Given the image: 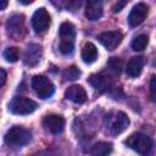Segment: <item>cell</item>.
Masks as SVG:
<instances>
[{
	"label": "cell",
	"instance_id": "6da1fadb",
	"mask_svg": "<svg viewBox=\"0 0 156 156\" xmlns=\"http://www.w3.org/2000/svg\"><path fill=\"white\" fill-rule=\"evenodd\" d=\"M61 41H60V51L63 55H69L72 54L74 49V38H76V27L69 23V22H63L60 26L58 30Z\"/></svg>",
	"mask_w": 156,
	"mask_h": 156
},
{
	"label": "cell",
	"instance_id": "7a4b0ae2",
	"mask_svg": "<svg viewBox=\"0 0 156 156\" xmlns=\"http://www.w3.org/2000/svg\"><path fill=\"white\" fill-rule=\"evenodd\" d=\"M105 123H106L107 130L111 134L117 135L127 129V127L129 126V118L122 111L110 112L105 118Z\"/></svg>",
	"mask_w": 156,
	"mask_h": 156
},
{
	"label": "cell",
	"instance_id": "3957f363",
	"mask_svg": "<svg viewBox=\"0 0 156 156\" xmlns=\"http://www.w3.org/2000/svg\"><path fill=\"white\" fill-rule=\"evenodd\" d=\"M32 139V134L28 129L21 127V126H13L12 128H10L5 136L4 140L7 145L10 146H22L26 145Z\"/></svg>",
	"mask_w": 156,
	"mask_h": 156
},
{
	"label": "cell",
	"instance_id": "277c9868",
	"mask_svg": "<svg viewBox=\"0 0 156 156\" xmlns=\"http://www.w3.org/2000/svg\"><path fill=\"white\" fill-rule=\"evenodd\" d=\"M126 144L140 155H147L152 149L151 138L143 133H133L132 135H129Z\"/></svg>",
	"mask_w": 156,
	"mask_h": 156
},
{
	"label": "cell",
	"instance_id": "5b68a950",
	"mask_svg": "<svg viewBox=\"0 0 156 156\" xmlns=\"http://www.w3.org/2000/svg\"><path fill=\"white\" fill-rule=\"evenodd\" d=\"M32 87L40 99H49L55 93V85L45 76H34L32 79Z\"/></svg>",
	"mask_w": 156,
	"mask_h": 156
},
{
	"label": "cell",
	"instance_id": "8992f818",
	"mask_svg": "<svg viewBox=\"0 0 156 156\" xmlns=\"http://www.w3.org/2000/svg\"><path fill=\"white\" fill-rule=\"evenodd\" d=\"M37 102L26 96H15L10 102V111L15 115H29L37 108Z\"/></svg>",
	"mask_w": 156,
	"mask_h": 156
},
{
	"label": "cell",
	"instance_id": "52a82bcc",
	"mask_svg": "<svg viewBox=\"0 0 156 156\" xmlns=\"http://www.w3.org/2000/svg\"><path fill=\"white\" fill-rule=\"evenodd\" d=\"M7 34L13 38L15 40H20L26 34V27H24V17L22 15H13L9 18L6 23Z\"/></svg>",
	"mask_w": 156,
	"mask_h": 156
},
{
	"label": "cell",
	"instance_id": "ba28073f",
	"mask_svg": "<svg viewBox=\"0 0 156 156\" xmlns=\"http://www.w3.org/2000/svg\"><path fill=\"white\" fill-rule=\"evenodd\" d=\"M50 23H51L50 15L44 7L38 9L32 16V26L35 33H44L50 27Z\"/></svg>",
	"mask_w": 156,
	"mask_h": 156
},
{
	"label": "cell",
	"instance_id": "9c48e42d",
	"mask_svg": "<svg viewBox=\"0 0 156 156\" xmlns=\"http://www.w3.org/2000/svg\"><path fill=\"white\" fill-rule=\"evenodd\" d=\"M123 39V34L119 30H107L102 32L98 35V40L107 49V50H113L116 49L119 43Z\"/></svg>",
	"mask_w": 156,
	"mask_h": 156
},
{
	"label": "cell",
	"instance_id": "30bf717a",
	"mask_svg": "<svg viewBox=\"0 0 156 156\" xmlns=\"http://www.w3.org/2000/svg\"><path fill=\"white\" fill-rule=\"evenodd\" d=\"M43 56V48L39 44H29L24 51V63L29 67H34L37 66Z\"/></svg>",
	"mask_w": 156,
	"mask_h": 156
},
{
	"label": "cell",
	"instance_id": "8fae6325",
	"mask_svg": "<svg viewBox=\"0 0 156 156\" xmlns=\"http://www.w3.org/2000/svg\"><path fill=\"white\" fill-rule=\"evenodd\" d=\"M147 13H149V7H147L144 2L136 4V5L132 9V11H130V13H129V16H128L129 26H130V27H136V26L141 24V23L144 22V20L146 18Z\"/></svg>",
	"mask_w": 156,
	"mask_h": 156
},
{
	"label": "cell",
	"instance_id": "7c38bea8",
	"mask_svg": "<svg viewBox=\"0 0 156 156\" xmlns=\"http://www.w3.org/2000/svg\"><path fill=\"white\" fill-rule=\"evenodd\" d=\"M43 126L52 134H58L65 128V119L58 115H48L43 119Z\"/></svg>",
	"mask_w": 156,
	"mask_h": 156
},
{
	"label": "cell",
	"instance_id": "4fadbf2b",
	"mask_svg": "<svg viewBox=\"0 0 156 156\" xmlns=\"http://www.w3.org/2000/svg\"><path fill=\"white\" fill-rule=\"evenodd\" d=\"M104 6L100 0H89L85 7V17L90 21H98L102 16Z\"/></svg>",
	"mask_w": 156,
	"mask_h": 156
},
{
	"label": "cell",
	"instance_id": "5bb4252c",
	"mask_svg": "<svg viewBox=\"0 0 156 156\" xmlns=\"http://www.w3.org/2000/svg\"><path fill=\"white\" fill-rule=\"evenodd\" d=\"M88 80H89V83L93 85V88L96 89V90L100 91V93L107 91L108 88L111 87V80H110V78H108L105 73L91 74Z\"/></svg>",
	"mask_w": 156,
	"mask_h": 156
},
{
	"label": "cell",
	"instance_id": "9a60e30c",
	"mask_svg": "<svg viewBox=\"0 0 156 156\" xmlns=\"http://www.w3.org/2000/svg\"><path fill=\"white\" fill-rule=\"evenodd\" d=\"M66 99L71 100L74 104H83L87 101V91L80 85H71L65 93Z\"/></svg>",
	"mask_w": 156,
	"mask_h": 156
},
{
	"label": "cell",
	"instance_id": "2e32d148",
	"mask_svg": "<svg viewBox=\"0 0 156 156\" xmlns=\"http://www.w3.org/2000/svg\"><path fill=\"white\" fill-rule=\"evenodd\" d=\"M144 65H145V58L143 56H135V57H132L128 63H127V67H126V72L129 77L132 78H135L138 77L143 68H144Z\"/></svg>",
	"mask_w": 156,
	"mask_h": 156
},
{
	"label": "cell",
	"instance_id": "e0dca14e",
	"mask_svg": "<svg viewBox=\"0 0 156 156\" xmlns=\"http://www.w3.org/2000/svg\"><path fill=\"white\" fill-rule=\"evenodd\" d=\"M112 152V144L107 141H99L94 144L90 149L91 156H110Z\"/></svg>",
	"mask_w": 156,
	"mask_h": 156
},
{
	"label": "cell",
	"instance_id": "ac0fdd59",
	"mask_svg": "<svg viewBox=\"0 0 156 156\" xmlns=\"http://www.w3.org/2000/svg\"><path fill=\"white\" fill-rule=\"evenodd\" d=\"M98 57V49L93 43H87L82 49V60L85 63H93Z\"/></svg>",
	"mask_w": 156,
	"mask_h": 156
},
{
	"label": "cell",
	"instance_id": "d6986e66",
	"mask_svg": "<svg viewBox=\"0 0 156 156\" xmlns=\"http://www.w3.org/2000/svg\"><path fill=\"white\" fill-rule=\"evenodd\" d=\"M147 43H149V37H147L146 34H139V35H136V37L132 40L130 46H132V49L135 50V51H141V50H144V49L146 48Z\"/></svg>",
	"mask_w": 156,
	"mask_h": 156
},
{
	"label": "cell",
	"instance_id": "ffe728a7",
	"mask_svg": "<svg viewBox=\"0 0 156 156\" xmlns=\"http://www.w3.org/2000/svg\"><path fill=\"white\" fill-rule=\"evenodd\" d=\"M107 68L110 69V72H112L113 74L118 76L122 72L123 68V62L121 58L118 57H110L107 61Z\"/></svg>",
	"mask_w": 156,
	"mask_h": 156
},
{
	"label": "cell",
	"instance_id": "44dd1931",
	"mask_svg": "<svg viewBox=\"0 0 156 156\" xmlns=\"http://www.w3.org/2000/svg\"><path fill=\"white\" fill-rule=\"evenodd\" d=\"M4 57H5V60L7 62H16V61H18V58H20V50H18V48H16V46L7 48L4 51Z\"/></svg>",
	"mask_w": 156,
	"mask_h": 156
},
{
	"label": "cell",
	"instance_id": "7402d4cb",
	"mask_svg": "<svg viewBox=\"0 0 156 156\" xmlns=\"http://www.w3.org/2000/svg\"><path fill=\"white\" fill-rule=\"evenodd\" d=\"M79 76H80V71H79V68L77 66H69L63 72V77L67 80H76Z\"/></svg>",
	"mask_w": 156,
	"mask_h": 156
},
{
	"label": "cell",
	"instance_id": "603a6c76",
	"mask_svg": "<svg viewBox=\"0 0 156 156\" xmlns=\"http://www.w3.org/2000/svg\"><path fill=\"white\" fill-rule=\"evenodd\" d=\"M127 5V0H122V1H117L113 6H112V11L113 12H119L124 6Z\"/></svg>",
	"mask_w": 156,
	"mask_h": 156
},
{
	"label": "cell",
	"instance_id": "cb8c5ba5",
	"mask_svg": "<svg viewBox=\"0 0 156 156\" xmlns=\"http://www.w3.org/2000/svg\"><path fill=\"white\" fill-rule=\"evenodd\" d=\"M150 91H151V100H155V76L151 77L150 80Z\"/></svg>",
	"mask_w": 156,
	"mask_h": 156
},
{
	"label": "cell",
	"instance_id": "d4e9b609",
	"mask_svg": "<svg viewBox=\"0 0 156 156\" xmlns=\"http://www.w3.org/2000/svg\"><path fill=\"white\" fill-rule=\"evenodd\" d=\"M5 82H6V72L2 68H0V87H2Z\"/></svg>",
	"mask_w": 156,
	"mask_h": 156
},
{
	"label": "cell",
	"instance_id": "484cf974",
	"mask_svg": "<svg viewBox=\"0 0 156 156\" xmlns=\"http://www.w3.org/2000/svg\"><path fill=\"white\" fill-rule=\"evenodd\" d=\"M7 5H9V2H7L6 0H0V11L4 10V9H6Z\"/></svg>",
	"mask_w": 156,
	"mask_h": 156
}]
</instances>
